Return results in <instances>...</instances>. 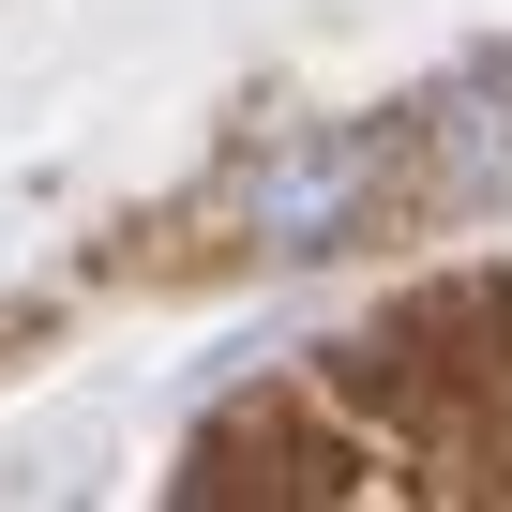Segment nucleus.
Returning a JSON list of instances; mask_svg holds the SVG:
<instances>
[{"label":"nucleus","mask_w":512,"mask_h":512,"mask_svg":"<svg viewBox=\"0 0 512 512\" xmlns=\"http://www.w3.org/2000/svg\"><path fill=\"white\" fill-rule=\"evenodd\" d=\"M392 136L377 121H332V136H272V166L241 181V241L256 256H332V241H362L377 226V196H392Z\"/></svg>","instance_id":"1"},{"label":"nucleus","mask_w":512,"mask_h":512,"mask_svg":"<svg viewBox=\"0 0 512 512\" xmlns=\"http://www.w3.org/2000/svg\"><path fill=\"white\" fill-rule=\"evenodd\" d=\"M407 151H422V196H437V211L512 196V76H467V91L407 106Z\"/></svg>","instance_id":"2"}]
</instances>
